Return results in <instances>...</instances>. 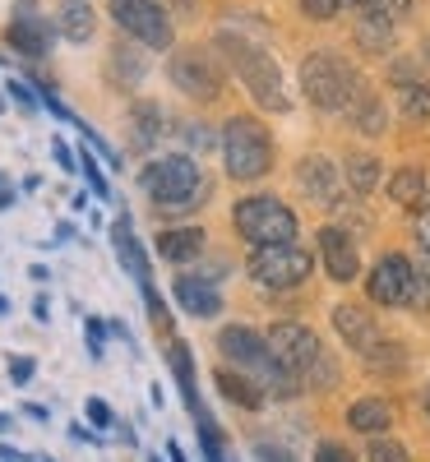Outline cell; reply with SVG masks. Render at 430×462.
I'll list each match as a JSON object with an SVG mask.
<instances>
[{
	"instance_id": "obj_1",
	"label": "cell",
	"mask_w": 430,
	"mask_h": 462,
	"mask_svg": "<svg viewBox=\"0 0 430 462\" xmlns=\"http://www.w3.org/2000/svg\"><path fill=\"white\" fill-rule=\"evenodd\" d=\"M218 51L231 60V69L241 74L246 93H250L264 111H287V106H292V97H287V88H283V69L273 65V56H268L264 47L241 42V37L222 32V37H218Z\"/></svg>"
},
{
	"instance_id": "obj_2",
	"label": "cell",
	"mask_w": 430,
	"mask_h": 462,
	"mask_svg": "<svg viewBox=\"0 0 430 462\" xmlns=\"http://www.w3.org/2000/svg\"><path fill=\"white\" fill-rule=\"evenodd\" d=\"M144 189H148V199L158 204L163 213H181V208H194V204H204V189L209 180L200 176V167H194L185 152H167V158H153L144 167Z\"/></svg>"
},
{
	"instance_id": "obj_3",
	"label": "cell",
	"mask_w": 430,
	"mask_h": 462,
	"mask_svg": "<svg viewBox=\"0 0 430 462\" xmlns=\"http://www.w3.org/2000/svg\"><path fill=\"white\" fill-rule=\"evenodd\" d=\"M218 346H222V356H231L237 365H246V370L255 374L259 389L278 393V398H287V393H296V389H301L296 374H287L278 361L268 356V346H264V337H259V333H250V328H241V324H231V328H222V333H218Z\"/></svg>"
},
{
	"instance_id": "obj_4",
	"label": "cell",
	"mask_w": 430,
	"mask_h": 462,
	"mask_svg": "<svg viewBox=\"0 0 430 462\" xmlns=\"http://www.w3.org/2000/svg\"><path fill=\"white\" fill-rule=\"evenodd\" d=\"M301 88L320 111H347L351 102H357V93H361V79H357V69H351L342 56L315 51L301 65Z\"/></svg>"
},
{
	"instance_id": "obj_5",
	"label": "cell",
	"mask_w": 430,
	"mask_h": 462,
	"mask_svg": "<svg viewBox=\"0 0 430 462\" xmlns=\"http://www.w3.org/2000/svg\"><path fill=\"white\" fill-rule=\"evenodd\" d=\"M222 162L231 180H259L273 167V143L268 130L250 116H231L227 130H222Z\"/></svg>"
},
{
	"instance_id": "obj_6",
	"label": "cell",
	"mask_w": 430,
	"mask_h": 462,
	"mask_svg": "<svg viewBox=\"0 0 430 462\" xmlns=\"http://www.w3.org/2000/svg\"><path fill=\"white\" fill-rule=\"evenodd\" d=\"M231 222H237V231L250 245H283V241L296 236V213L283 199H273V195L241 199L237 213H231Z\"/></svg>"
},
{
	"instance_id": "obj_7",
	"label": "cell",
	"mask_w": 430,
	"mask_h": 462,
	"mask_svg": "<svg viewBox=\"0 0 430 462\" xmlns=\"http://www.w3.org/2000/svg\"><path fill=\"white\" fill-rule=\"evenodd\" d=\"M250 278L268 291H287V287H301L305 273H310V254L296 245V241H283V245H255L250 254Z\"/></svg>"
},
{
	"instance_id": "obj_8",
	"label": "cell",
	"mask_w": 430,
	"mask_h": 462,
	"mask_svg": "<svg viewBox=\"0 0 430 462\" xmlns=\"http://www.w3.org/2000/svg\"><path fill=\"white\" fill-rule=\"evenodd\" d=\"M111 19L121 23L135 42L163 51L172 47V23H167V10L158 0H111Z\"/></svg>"
},
{
	"instance_id": "obj_9",
	"label": "cell",
	"mask_w": 430,
	"mask_h": 462,
	"mask_svg": "<svg viewBox=\"0 0 430 462\" xmlns=\"http://www.w3.org/2000/svg\"><path fill=\"white\" fill-rule=\"evenodd\" d=\"M167 69H172V84L194 102H213L218 88H222V74H218V65L204 47H181Z\"/></svg>"
},
{
	"instance_id": "obj_10",
	"label": "cell",
	"mask_w": 430,
	"mask_h": 462,
	"mask_svg": "<svg viewBox=\"0 0 430 462\" xmlns=\"http://www.w3.org/2000/svg\"><path fill=\"white\" fill-rule=\"evenodd\" d=\"M264 346H268V356L278 361L287 374H296V379L320 361V337L310 333L305 324H273Z\"/></svg>"
},
{
	"instance_id": "obj_11",
	"label": "cell",
	"mask_w": 430,
	"mask_h": 462,
	"mask_svg": "<svg viewBox=\"0 0 430 462\" xmlns=\"http://www.w3.org/2000/svg\"><path fill=\"white\" fill-rule=\"evenodd\" d=\"M370 300L375 305H412V263L403 254H384L370 273Z\"/></svg>"
},
{
	"instance_id": "obj_12",
	"label": "cell",
	"mask_w": 430,
	"mask_h": 462,
	"mask_svg": "<svg viewBox=\"0 0 430 462\" xmlns=\"http://www.w3.org/2000/svg\"><path fill=\"white\" fill-rule=\"evenodd\" d=\"M5 37H10V47L23 51V56H47V47H51V28H47L42 14H37V5H28V0L14 5V19H10Z\"/></svg>"
},
{
	"instance_id": "obj_13",
	"label": "cell",
	"mask_w": 430,
	"mask_h": 462,
	"mask_svg": "<svg viewBox=\"0 0 430 462\" xmlns=\"http://www.w3.org/2000/svg\"><path fill=\"white\" fill-rule=\"evenodd\" d=\"M333 328L342 333V342H351V346H357V352H366V356H375L379 346H384L375 319L366 315V305H338V310H333Z\"/></svg>"
},
{
	"instance_id": "obj_14",
	"label": "cell",
	"mask_w": 430,
	"mask_h": 462,
	"mask_svg": "<svg viewBox=\"0 0 430 462\" xmlns=\"http://www.w3.org/2000/svg\"><path fill=\"white\" fill-rule=\"evenodd\" d=\"M320 254H324V268H329L333 282H351V278H357L361 259H357V245H351V236L342 226H324L320 231Z\"/></svg>"
},
{
	"instance_id": "obj_15",
	"label": "cell",
	"mask_w": 430,
	"mask_h": 462,
	"mask_svg": "<svg viewBox=\"0 0 430 462\" xmlns=\"http://www.w3.org/2000/svg\"><path fill=\"white\" fill-rule=\"evenodd\" d=\"M176 305H181V310H190L194 319H213V315L222 310V296H218L204 278L185 273V278H176Z\"/></svg>"
},
{
	"instance_id": "obj_16",
	"label": "cell",
	"mask_w": 430,
	"mask_h": 462,
	"mask_svg": "<svg viewBox=\"0 0 430 462\" xmlns=\"http://www.w3.org/2000/svg\"><path fill=\"white\" fill-rule=\"evenodd\" d=\"M296 176H301V189L315 204H333L338 199V167L329 158H320V152H315V158H305Z\"/></svg>"
},
{
	"instance_id": "obj_17",
	"label": "cell",
	"mask_w": 430,
	"mask_h": 462,
	"mask_svg": "<svg viewBox=\"0 0 430 462\" xmlns=\"http://www.w3.org/2000/svg\"><path fill=\"white\" fill-rule=\"evenodd\" d=\"M357 42L366 47V51H388V47H394V23H388L379 10H370V5H361L357 10Z\"/></svg>"
},
{
	"instance_id": "obj_18",
	"label": "cell",
	"mask_w": 430,
	"mask_h": 462,
	"mask_svg": "<svg viewBox=\"0 0 430 462\" xmlns=\"http://www.w3.org/2000/svg\"><path fill=\"white\" fill-rule=\"evenodd\" d=\"M347 420H351V430H361V435H379V430H388V420H394V407L384 398H361V402H351Z\"/></svg>"
},
{
	"instance_id": "obj_19",
	"label": "cell",
	"mask_w": 430,
	"mask_h": 462,
	"mask_svg": "<svg viewBox=\"0 0 430 462\" xmlns=\"http://www.w3.org/2000/svg\"><path fill=\"white\" fill-rule=\"evenodd\" d=\"M111 241H116V254H121V263L135 273V282H148V259H144V250H139V241H135V231H130L126 217L111 226Z\"/></svg>"
},
{
	"instance_id": "obj_20",
	"label": "cell",
	"mask_w": 430,
	"mask_h": 462,
	"mask_svg": "<svg viewBox=\"0 0 430 462\" xmlns=\"http://www.w3.org/2000/svg\"><path fill=\"white\" fill-rule=\"evenodd\" d=\"M163 254L172 263H190V259H200L204 254V231L200 226H176L163 236Z\"/></svg>"
},
{
	"instance_id": "obj_21",
	"label": "cell",
	"mask_w": 430,
	"mask_h": 462,
	"mask_svg": "<svg viewBox=\"0 0 430 462\" xmlns=\"http://www.w3.org/2000/svg\"><path fill=\"white\" fill-rule=\"evenodd\" d=\"M218 393H222V398H231L237 407H250V411L264 402V389H259L255 379L237 374V370H218Z\"/></svg>"
},
{
	"instance_id": "obj_22",
	"label": "cell",
	"mask_w": 430,
	"mask_h": 462,
	"mask_svg": "<svg viewBox=\"0 0 430 462\" xmlns=\"http://www.w3.org/2000/svg\"><path fill=\"white\" fill-rule=\"evenodd\" d=\"M388 199H394L398 208H421L425 204V176L416 167L398 171L394 180H388Z\"/></svg>"
},
{
	"instance_id": "obj_23",
	"label": "cell",
	"mask_w": 430,
	"mask_h": 462,
	"mask_svg": "<svg viewBox=\"0 0 430 462\" xmlns=\"http://www.w3.org/2000/svg\"><path fill=\"white\" fill-rule=\"evenodd\" d=\"M61 32L70 37V42H89V37H93V10L84 5V0H65V10H61Z\"/></svg>"
},
{
	"instance_id": "obj_24",
	"label": "cell",
	"mask_w": 430,
	"mask_h": 462,
	"mask_svg": "<svg viewBox=\"0 0 430 462\" xmlns=\"http://www.w3.org/2000/svg\"><path fill=\"white\" fill-rule=\"evenodd\" d=\"M379 180V162L366 158V152H357V158H347V185L357 189V195H370Z\"/></svg>"
},
{
	"instance_id": "obj_25",
	"label": "cell",
	"mask_w": 430,
	"mask_h": 462,
	"mask_svg": "<svg viewBox=\"0 0 430 462\" xmlns=\"http://www.w3.org/2000/svg\"><path fill=\"white\" fill-rule=\"evenodd\" d=\"M351 116H357V130H361V134H379V130H384V106H379L366 88L357 93V102H351Z\"/></svg>"
},
{
	"instance_id": "obj_26",
	"label": "cell",
	"mask_w": 430,
	"mask_h": 462,
	"mask_svg": "<svg viewBox=\"0 0 430 462\" xmlns=\"http://www.w3.org/2000/svg\"><path fill=\"white\" fill-rule=\"evenodd\" d=\"M172 370H176V379H181V393L190 398V407L200 411V402H194V361H190L185 346H172Z\"/></svg>"
},
{
	"instance_id": "obj_27",
	"label": "cell",
	"mask_w": 430,
	"mask_h": 462,
	"mask_svg": "<svg viewBox=\"0 0 430 462\" xmlns=\"http://www.w3.org/2000/svg\"><path fill=\"white\" fill-rule=\"evenodd\" d=\"M412 305H430V254L412 263Z\"/></svg>"
},
{
	"instance_id": "obj_28",
	"label": "cell",
	"mask_w": 430,
	"mask_h": 462,
	"mask_svg": "<svg viewBox=\"0 0 430 462\" xmlns=\"http://www.w3.org/2000/svg\"><path fill=\"white\" fill-rule=\"evenodd\" d=\"M158 116H163L158 106H135V130H139V139H158V130H163Z\"/></svg>"
},
{
	"instance_id": "obj_29",
	"label": "cell",
	"mask_w": 430,
	"mask_h": 462,
	"mask_svg": "<svg viewBox=\"0 0 430 462\" xmlns=\"http://www.w3.org/2000/svg\"><path fill=\"white\" fill-rule=\"evenodd\" d=\"M370 462H412V457H407V448L394 444V439H375V444H370Z\"/></svg>"
},
{
	"instance_id": "obj_30",
	"label": "cell",
	"mask_w": 430,
	"mask_h": 462,
	"mask_svg": "<svg viewBox=\"0 0 430 462\" xmlns=\"http://www.w3.org/2000/svg\"><path fill=\"white\" fill-rule=\"evenodd\" d=\"M366 5H370V10H379L388 23H398V19L412 10V0H366Z\"/></svg>"
},
{
	"instance_id": "obj_31",
	"label": "cell",
	"mask_w": 430,
	"mask_h": 462,
	"mask_svg": "<svg viewBox=\"0 0 430 462\" xmlns=\"http://www.w3.org/2000/svg\"><path fill=\"white\" fill-rule=\"evenodd\" d=\"M84 176H89V185H93V195H102L107 199V176H102V167H98V158H89V152H84Z\"/></svg>"
},
{
	"instance_id": "obj_32",
	"label": "cell",
	"mask_w": 430,
	"mask_h": 462,
	"mask_svg": "<svg viewBox=\"0 0 430 462\" xmlns=\"http://www.w3.org/2000/svg\"><path fill=\"white\" fill-rule=\"evenodd\" d=\"M301 10H305L310 19H333L342 5H338V0H301Z\"/></svg>"
},
{
	"instance_id": "obj_33",
	"label": "cell",
	"mask_w": 430,
	"mask_h": 462,
	"mask_svg": "<svg viewBox=\"0 0 430 462\" xmlns=\"http://www.w3.org/2000/svg\"><path fill=\"white\" fill-rule=\"evenodd\" d=\"M425 111H430V97H425L421 88H412V84H407V116H416V121H421Z\"/></svg>"
},
{
	"instance_id": "obj_34",
	"label": "cell",
	"mask_w": 430,
	"mask_h": 462,
	"mask_svg": "<svg viewBox=\"0 0 430 462\" xmlns=\"http://www.w3.org/2000/svg\"><path fill=\"white\" fill-rule=\"evenodd\" d=\"M315 462H351V453L342 444H320L315 448Z\"/></svg>"
},
{
	"instance_id": "obj_35",
	"label": "cell",
	"mask_w": 430,
	"mask_h": 462,
	"mask_svg": "<svg viewBox=\"0 0 430 462\" xmlns=\"http://www.w3.org/2000/svg\"><path fill=\"white\" fill-rule=\"evenodd\" d=\"M89 420H93V426H102V430H107V426H111V407H107L102 398H89Z\"/></svg>"
},
{
	"instance_id": "obj_36",
	"label": "cell",
	"mask_w": 430,
	"mask_h": 462,
	"mask_svg": "<svg viewBox=\"0 0 430 462\" xmlns=\"http://www.w3.org/2000/svg\"><path fill=\"white\" fill-rule=\"evenodd\" d=\"M10 97H14V102H19L23 111H37V97H33V93H28V88H23L19 79H10Z\"/></svg>"
},
{
	"instance_id": "obj_37",
	"label": "cell",
	"mask_w": 430,
	"mask_h": 462,
	"mask_svg": "<svg viewBox=\"0 0 430 462\" xmlns=\"http://www.w3.org/2000/svg\"><path fill=\"white\" fill-rule=\"evenodd\" d=\"M416 241H421V250L430 254V204H425L421 217H416Z\"/></svg>"
},
{
	"instance_id": "obj_38",
	"label": "cell",
	"mask_w": 430,
	"mask_h": 462,
	"mask_svg": "<svg viewBox=\"0 0 430 462\" xmlns=\"http://www.w3.org/2000/svg\"><path fill=\"white\" fill-rule=\"evenodd\" d=\"M33 370H37V365H33L28 356H14V361H10V374H14V383H23V379H28Z\"/></svg>"
},
{
	"instance_id": "obj_39",
	"label": "cell",
	"mask_w": 430,
	"mask_h": 462,
	"mask_svg": "<svg viewBox=\"0 0 430 462\" xmlns=\"http://www.w3.org/2000/svg\"><path fill=\"white\" fill-rule=\"evenodd\" d=\"M89 352L102 356V319H89Z\"/></svg>"
},
{
	"instance_id": "obj_40",
	"label": "cell",
	"mask_w": 430,
	"mask_h": 462,
	"mask_svg": "<svg viewBox=\"0 0 430 462\" xmlns=\"http://www.w3.org/2000/svg\"><path fill=\"white\" fill-rule=\"evenodd\" d=\"M51 152H56V162H61V167H65V171H74V162H79V158H74V152H70V148H65V143H61V139H56V143H51Z\"/></svg>"
},
{
	"instance_id": "obj_41",
	"label": "cell",
	"mask_w": 430,
	"mask_h": 462,
	"mask_svg": "<svg viewBox=\"0 0 430 462\" xmlns=\"http://www.w3.org/2000/svg\"><path fill=\"white\" fill-rule=\"evenodd\" d=\"M259 457H264V462H287V457H283L278 448H259Z\"/></svg>"
},
{
	"instance_id": "obj_42",
	"label": "cell",
	"mask_w": 430,
	"mask_h": 462,
	"mask_svg": "<svg viewBox=\"0 0 430 462\" xmlns=\"http://www.w3.org/2000/svg\"><path fill=\"white\" fill-rule=\"evenodd\" d=\"M167 453H172V462H185V453H181V444H176V439L167 444Z\"/></svg>"
},
{
	"instance_id": "obj_43",
	"label": "cell",
	"mask_w": 430,
	"mask_h": 462,
	"mask_svg": "<svg viewBox=\"0 0 430 462\" xmlns=\"http://www.w3.org/2000/svg\"><path fill=\"white\" fill-rule=\"evenodd\" d=\"M10 199H14V195H10V185H5V180H0V208H5Z\"/></svg>"
},
{
	"instance_id": "obj_44",
	"label": "cell",
	"mask_w": 430,
	"mask_h": 462,
	"mask_svg": "<svg viewBox=\"0 0 430 462\" xmlns=\"http://www.w3.org/2000/svg\"><path fill=\"white\" fill-rule=\"evenodd\" d=\"M338 5H342V10H361V5H366V0H338Z\"/></svg>"
},
{
	"instance_id": "obj_45",
	"label": "cell",
	"mask_w": 430,
	"mask_h": 462,
	"mask_svg": "<svg viewBox=\"0 0 430 462\" xmlns=\"http://www.w3.org/2000/svg\"><path fill=\"white\" fill-rule=\"evenodd\" d=\"M0 457H5V462H23V457H19L14 448H0Z\"/></svg>"
},
{
	"instance_id": "obj_46",
	"label": "cell",
	"mask_w": 430,
	"mask_h": 462,
	"mask_svg": "<svg viewBox=\"0 0 430 462\" xmlns=\"http://www.w3.org/2000/svg\"><path fill=\"white\" fill-rule=\"evenodd\" d=\"M5 310H10V300H5V296H0V315H5Z\"/></svg>"
},
{
	"instance_id": "obj_47",
	"label": "cell",
	"mask_w": 430,
	"mask_h": 462,
	"mask_svg": "<svg viewBox=\"0 0 430 462\" xmlns=\"http://www.w3.org/2000/svg\"><path fill=\"white\" fill-rule=\"evenodd\" d=\"M425 411H430V389H425Z\"/></svg>"
},
{
	"instance_id": "obj_48",
	"label": "cell",
	"mask_w": 430,
	"mask_h": 462,
	"mask_svg": "<svg viewBox=\"0 0 430 462\" xmlns=\"http://www.w3.org/2000/svg\"><path fill=\"white\" fill-rule=\"evenodd\" d=\"M425 56H430V42H425Z\"/></svg>"
}]
</instances>
